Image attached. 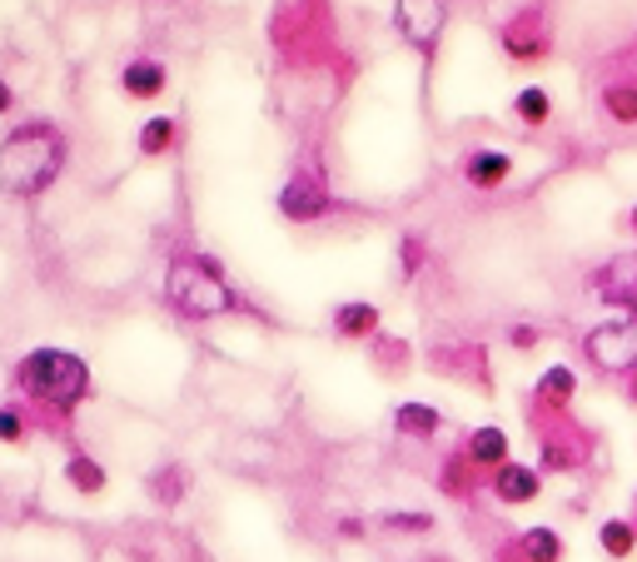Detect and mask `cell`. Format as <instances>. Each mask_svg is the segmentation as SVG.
<instances>
[{
    "instance_id": "603a6c76",
    "label": "cell",
    "mask_w": 637,
    "mask_h": 562,
    "mask_svg": "<svg viewBox=\"0 0 637 562\" xmlns=\"http://www.w3.org/2000/svg\"><path fill=\"white\" fill-rule=\"evenodd\" d=\"M384 528L389 532H429L433 513H384Z\"/></svg>"
},
{
    "instance_id": "5b68a950",
    "label": "cell",
    "mask_w": 637,
    "mask_h": 562,
    "mask_svg": "<svg viewBox=\"0 0 637 562\" xmlns=\"http://www.w3.org/2000/svg\"><path fill=\"white\" fill-rule=\"evenodd\" d=\"M583 358L598 374H627L637 364V314L607 319L583 334Z\"/></svg>"
},
{
    "instance_id": "7402d4cb",
    "label": "cell",
    "mask_w": 637,
    "mask_h": 562,
    "mask_svg": "<svg viewBox=\"0 0 637 562\" xmlns=\"http://www.w3.org/2000/svg\"><path fill=\"white\" fill-rule=\"evenodd\" d=\"M170 140H174V125H170V119H150V125L140 130V150H145V154L170 150Z\"/></svg>"
},
{
    "instance_id": "d6986e66",
    "label": "cell",
    "mask_w": 637,
    "mask_h": 562,
    "mask_svg": "<svg viewBox=\"0 0 637 562\" xmlns=\"http://www.w3.org/2000/svg\"><path fill=\"white\" fill-rule=\"evenodd\" d=\"M125 90H130L135 100H150L164 90V70L155 66V60H135V66H125Z\"/></svg>"
},
{
    "instance_id": "ffe728a7",
    "label": "cell",
    "mask_w": 637,
    "mask_h": 562,
    "mask_svg": "<svg viewBox=\"0 0 637 562\" xmlns=\"http://www.w3.org/2000/svg\"><path fill=\"white\" fill-rule=\"evenodd\" d=\"M513 110H519V119H523V125H543V119L553 115V100H548V90L528 85L519 100H513Z\"/></svg>"
},
{
    "instance_id": "f1b7e54d",
    "label": "cell",
    "mask_w": 637,
    "mask_h": 562,
    "mask_svg": "<svg viewBox=\"0 0 637 562\" xmlns=\"http://www.w3.org/2000/svg\"><path fill=\"white\" fill-rule=\"evenodd\" d=\"M339 532H344V538H364V523H359V518H344V523H339Z\"/></svg>"
},
{
    "instance_id": "cb8c5ba5",
    "label": "cell",
    "mask_w": 637,
    "mask_h": 562,
    "mask_svg": "<svg viewBox=\"0 0 637 562\" xmlns=\"http://www.w3.org/2000/svg\"><path fill=\"white\" fill-rule=\"evenodd\" d=\"M180 483H184V473H180V468H170V473H155V478H150V493L164 497V503H174V497L184 493Z\"/></svg>"
},
{
    "instance_id": "ba28073f",
    "label": "cell",
    "mask_w": 637,
    "mask_h": 562,
    "mask_svg": "<svg viewBox=\"0 0 637 562\" xmlns=\"http://www.w3.org/2000/svg\"><path fill=\"white\" fill-rule=\"evenodd\" d=\"M503 50L513 55V60H538V55H548V25H543L538 11H519L513 21L503 25Z\"/></svg>"
},
{
    "instance_id": "8992f818",
    "label": "cell",
    "mask_w": 637,
    "mask_h": 562,
    "mask_svg": "<svg viewBox=\"0 0 637 562\" xmlns=\"http://www.w3.org/2000/svg\"><path fill=\"white\" fill-rule=\"evenodd\" d=\"M280 209H284V219H319L329 209V190H325V174L319 170H294L289 174V184L280 190Z\"/></svg>"
},
{
    "instance_id": "83f0119b",
    "label": "cell",
    "mask_w": 637,
    "mask_h": 562,
    "mask_svg": "<svg viewBox=\"0 0 637 562\" xmlns=\"http://www.w3.org/2000/svg\"><path fill=\"white\" fill-rule=\"evenodd\" d=\"M623 399H627V403H633V409H637V364H633V368H627V374H623Z\"/></svg>"
},
{
    "instance_id": "9c48e42d",
    "label": "cell",
    "mask_w": 637,
    "mask_h": 562,
    "mask_svg": "<svg viewBox=\"0 0 637 562\" xmlns=\"http://www.w3.org/2000/svg\"><path fill=\"white\" fill-rule=\"evenodd\" d=\"M493 497L498 503H508V508H523V503H533V497L543 493V473L538 468H528V463H503V468H493Z\"/></svg>"
},
{
    "instance_id": "3957f363",
    "label": "cell",
    "mask_w": 637,
    "mask_h": 562,
    "mask_svg": "<svg viewBox=\"0 0 637 562\" xmlns=\"http://www.w3.org/2000/svg\"><path fill=\"white\" fill-rule=\"evenodd\" d=\"M164 294L180 314L190 319H219L235 314V289L219 279V269L209 260H174L170 274H164Z\"/></svg>"
},
{
    "instance_id": "d4e9b609",
    "label": "cell",
    "mask_w": 637,
    "mask_h": 562,
    "mask_svg": "<svg viewBox=\"0 0 637 562\" xmlns=\"http://www.w3.org/2000/svg\"><path fill=\"white\" fill-rule=\"evenodd\" d=\"M508 344L519 348V354H528V348H538V344H543V329H533V324H513V329H508Z\"/></svg>"
},
{
    "instance_id": "7c38bea8",
    "label": "cell",
    "mask_w": 637,
    "mask_h": 562,
    "mask_svg": "<svg viewBox=\"0 0 637 562\" xmlns=\"http://www.w3.org/2000/svg\"><path fill=\"white\" fill-rule=\"evenodd\" d=\"M572 399H578V368H568V364L543 368L538 389H533V403H548V409H568Z\"/></svg>"
},
{
    "instance_id": "277c9868",
    "label": "cell",
    "mask_w": 637,
    "mask_h": 562,
    "mask_svg": "<svg viewBox=\"0 0 637 562\" xmlns=\"http://www.w3.org/2000/svg\"><path fill=\"white\" fill-rule=\"evenodd\" d=\"M533 433H543V468L548 473H572L588 463V433L568 418V409L533 403Z\"/></svg>"
},
{
    "instance_id": "5bb4252c",
    "label": "cell",
    "mask_w": 637,
    "mask_h": 562,
    "mask_svg": "<svg viewBox=\"0 0 637 562\" xmlns=\"http://www.w3.org/2000/svg\"><path fill=\"white\" fill-rule=\"evenodd\" d=\"M508 174H513V160L498 150H478V154H468V164H464V180L474 184V190H498Z\"/></svg>"
},
{
    "instance_id": "6da1fadb",
    "label": "cell",
    "mask_w": 637,
    "mask_h": 562,
    "mask_svg": "<svg viewBox=\"0 0 637 562\" xmlns=\"http://www.w3.org/2000/svg\"><path fill=\"white\" fill-rule=\"evenodd\" d=\"M60 164H66V140L50 125H21L0 145V190L15 199H31L50 190Z\"/></svg>"
},
{
    "instance_id": "8fae6325",
    "label": "cell",
    "mask_w": 637,
    "mask_h": 562,
    "mask_svg": "<svg viewBox=\"0 0 637 562\" xmlns=\"http://www.w3.org/2000/svg\"><path fill=\"white\" fill-rule=\"evenodd\" d=\"M468 463L474 468H503L508 463V433L498 423H484V428L468 433Z\"/></svg>"
},
{
    "instance_id": "4316f807",
    "label": "cell",
    "mask_w": 637,
    "mask_h": 562,
    "mask_svg": "<svg viewBox=\"0 0 637 562\" xmlns=\"http://www.w3.org/2000/svg\"><path fill=\"white\" fill-rule=\"evenodd\" d=\"M0 438H5V444L21 438V413H15V409H0Z\"/></svg>"
},
{
    "instance_id": "e0dca14e",
    "label": "cell",
    "mask_w": 637,
    "mask_h": 562,
    "mask_svg": "<svg viewBox=\"0 0 637 562\" xmlns=\"http://www.w3.org/2000/svg\"><path fill=\"white\" fill-rule=\"evenodd\" d=\"M603 115L617 125H637V80H613L603 90Z\"/></svg>"
},
{
    "instance_id": "4fadbf2b",
    "label": "cell",
    "mask_w": 637,
    "mask_h": 562,
    "mask_svg": "<svg viewBox=\"0 0 637 562\" xmlns=\"http://www.w3.org/2000/svg\"><path fill=\"white\" fill-rule=\"evenodd\" d=\"M598 548H603V558H613V562H627L637 552V523H633V513L627 518H603L598 523Z\"/></svg>"
},
{
    "instance_id": "1f68e13d",
    "label": "cell",
    "mask_w": 637,
    "mask_h": 562,
    "mask_svg": "<svg viewBox=\"0 0 637 562\" xmlns=\"http://www.w3.org/2000/svg\"><path fill=\"white\" fill-rule=\"evenodd\" d=\"M633 523H637V488H633Z\"/></svg>"
},
{
    "instance_id": "484cf974",
    "label": "cell",
    "mask_w": 637,
    "mask_h": 562,
    "mask_svg": "<svg viewBox=\"0 0 637 562\" xmlns=\"http://www.w3.org/2000/svg\"><path fill=\"white\" fill-rule=\"evenodd\" d=\"M419 264H423V239H403V274H419Z\"/></svg>"
},
{
    "instance_id": "30bf717a",
    "label": "cell",
    "mask_w": 637,
    "mask_h": 562,
    "mask_svg": "<svg viewBox=\"0 0 637 562\" xmlns=\"http://www.w3.org/2000/svg\"><path fill=\"white\" fill-rule=\"evenodd\" d=\"M598 299L613 303V309H623V314H637V260L633 254L607 269V284L598 289Z\"/></svg>"
},
{
    "instance_id": "2e32d148",
    "label": "cell",
    "mask_w": 637,
    "mask_h": 562,
    "mask_svg": "<svg viewBox=\"0 0 637 562\" xmlns=\"http://www.w3.org/2000/svg\"><path fill=\"white\" fill-rule=\"evenodd\" d=\"M519 552H523V562H562V538H558V528H523L519 532Z\"/></svg>"
},
{
    "instance_id": "9a60e30c",
    "label": "cell",
    "mask_w": 637,
    "mask_h": 562,
    "mask_svg": "<svg viewBox=\"0 0 637 562\" xmlns=\"http://www.w3.org/2000/svg\"><path fill=\"white\" fill-rule=\"evenodd\" d=\"M443 423V413L433 409V403H399L394 409V428L403 433V438H433Z\"/></svg>"
},
{
    "instance_id": "f546056e",
    "label": "cell",
    "mask_w": 637,
    "mask_h": 562,
    "mask_svg": "<svg viewBox=\"0 0 637 562\" xmlns=\"http://www.w3.org/2000/svg\"><path fill=\"white\" fill-rule=\"evenodd\" d=\"M0 110H11V85L0 80Z\"/></svg>"
},
{
    "instance_id": "44dd1931",
    "label": "cell",
    "mask_w": 637,
    "mask_h": 562,
    "mask_svg": "<svg viewBox=\"0 0 637 562\" xmlns=\"http://www.w3.org/2000/svg\"><path fill=\"white\" fill-rule=\"evenodd\" d=\"M66 478L80 488V493H100V488H105V473H100V468L90 463V458H70V463H66Z\"/></svg>"
},
{
    "instance_id": "ac0fdd59",
    "label": "cell",
    "mask_w": 637,
    "mask_h": 562,
    "mask_svg": "<svg viewBox=\"0 0 637 562\" xmlns=\"http://www.w3.org/2000/svg\"><path fill=\"white\" fill-rule=\"evenodd\" d=\"M334 329L344 339H368L378 329V309L374 303H344V309L334 314Z\"/></svg>"
},
{
    "instance_id": "7a4b0ae2",
    "label": "cell",
    "mask_w": 637,
    "mask_h": 562,
    "mask_svg": "<svg viewBox=\"0 0 637 562\" xmlns=\"http://www.w3.org/2000/svg\"><path fill=\"white\" fill-rule=\"evenodd\" d=\"M21 389L55 409H76L90 393V364L66 348H35L21 358Z\"/></svg>"
},
{
    "instance_id": "4dcf8cb0",
    "label": "cell",
    "mask_w": 637,
    "mask_h": 562,
    "mask_svg": "<svg viewBox=\"0 0 637 562\" xmlns=\"http://www.w3.org/2000/svg\"><path fill=\"white\" fill-rule=\"evenodd\" d=\"M627 229H633V234H637V205H633V215H627Z\"/></svg>"
},
{
    "instance_id": "52a82bcc",
    "label": "cell",
    "mask_w": 637,
    "mask_h": 562,
    "mask_svg": "<svg viewBox=\"0 0 637 562\" xmlns=\"http://www.w3.org/2000/svg\"><path fill=\"white\" fill-rule=\"evenodd\" d=\"M394 21H399V31L409 45L433 50V41H439V31H443V5L439 0H399Z\"/></svg>"
}]
</instances>
